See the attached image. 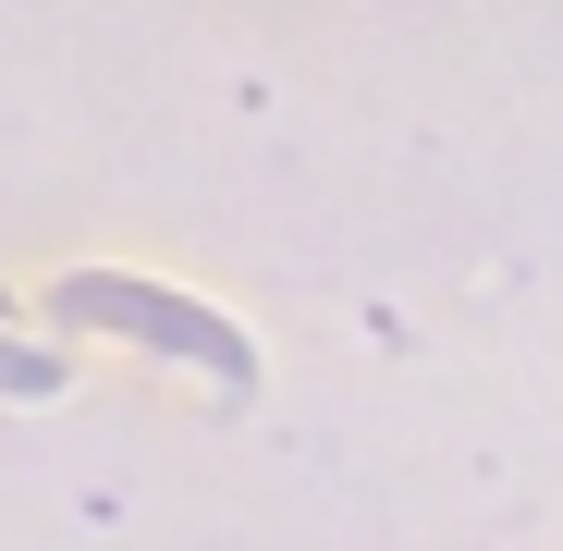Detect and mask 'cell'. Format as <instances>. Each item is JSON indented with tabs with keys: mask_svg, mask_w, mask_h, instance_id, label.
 Instances as JSON below:
<instances>
[{
	"mask_svg": "<svg viewBox=\"0 0 563 551\" xmlns=\"http://www.w3.org/2000/svg\"><path fill=\"white\" fill-rule=\"evenodd\" d=\"M0 393H62V355H37V343H0Z\"/></svg>",
	"mask_w": 563,
	"mask_h": 551,
	"instance_id": "7a4b0ae2",
	"label": "cell"
},
{
	"mask_svg": "<svg viewBox=\"0 0 563 551\" xmlns=\"http://www.w3.org/2000/svg\"><path fill=\"white\" fill-rule=\"evenodd\" d=\"M74 331H123V343H159V355H197L209 381H257V355H245V331H221L209 307H184V295H147V283H111V269H86V283H62L49 295Z\"/></svg>",
	"mask_w": 563,
	"mask_h": 551,
	"instance_id": "6da1fadb",
	"label": "cell"
}]
</instances>
